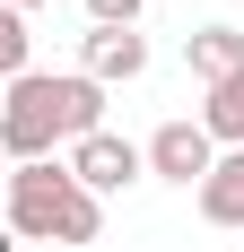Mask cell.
I'll return each instance as SVG.
<instances>
[{"instance_id":"7c38bea8","label":"cell","mask_w":244,"mask_h":252,"mask_svg":"<svg viewBox=\"0 0 244 252\" xmlns=\"http://www.w3.org/2000/svg\"><path fill=\"white\" fill-rule=\"evenodd\" d=\"M0 252H18V235H9V226H0Z\"/></svg>"},{"instance_id":"7a4b0ae2","label":"cell","mask_w":244,"mask_h":252,"mask_svg":"<svg viewBox=\"0 0 244 252\" xmlns=\"http://www.w3.org/2000/svg\"><path fill=\"white\" fill-rule=\"evenodd\" d=\"M0 226L18 244H96L105 235V200H87L70 183V165L44 157V165H18L9 174V218Z\"/></svg>"},{"instance_id":"5b68a950","label":"cell","mask_w":244,"mask_h":252,"mask_svg":"<svg viewBox=\"0 0 244 252\" xmlns=\"http://www.w3.org/2000/svg\"><path fill=\"white\" fill-rule=\"evenodd\" d=\"M140 70H148V35L140 26H87L79 35V78L114 87V78H140Z\"/></svg>"},{"instance_id":"52a82bcc","label":"cell","mask_w":244,"mask_h":252,"mask_svg":"<svg viewBox=\"0 0 244 252\" xmlns=\"http://www.w3.org/2000/svg\"><path fill=\"white\" fill-rule=\"evenodd\" d=\"M201 218L227 235H244V148H227L218 165H209V183H201Z\"/></svg>"},{"instance_id":"9c48e42d","label":"cell","mask_w":244,"mask_h":252,"mask_svg":"<svg viewBox=\"0 0 244 252\" xmlns=\"http://www.w3.org/2000/svg\"><path fill=\"white\" fill-rule=\"evenodd\" d=\"M0 78H26V18L0 0Z\"/></svg>"},{"instance_id":"ba28073f","label":"cell","mask_w":244,"mask_h":252,"mask_svg":"<svg viewBox=\"0 0 244 252\" xmlns=\"http://www.w3.org/2000/svg\"><path fill=\"white\" fill-rule=\"evenodd\" d=\"M209 139H218V157L227 148H244V70L236 78H218V87H201V113H192Z\"/></svg>"},{"instance_id":"277c9868","label":"cell","mask_w":244,"mask_h":252,"mask_svg":"<svg viewBox=\"0 0 244 252\" xmlns=\"http://www.w3.org/2000/svg\"><path fill=\"white\" fill-rule=\"evenodd\" d=\"M140 157H148V174H157V183H183V191H201V183H209V165H218V139H209L201 122H157Z\"/></svg>"},{"instance_id":"8992f818","label":"cell","mask_w":244,"mask_h":252,"mask_svg":"<svg viewBox=\"0 0 244 252\" xmlns=\"http://www.w3.org/2000/svg\"><path fill=\"white\" fill-rule=\"evenodd\" d=\"M183 70H192L201 87L236 78L244 70V26H201V35H183Z\"/></svg>"},{"instance_id":"3957f363","label":"cell","mask_w":244,"mask_h":252,"mask_svg":"<svg viewBox=\"0 0 244 252\" xmlns=\"http://www.w3.org/2000/svg\"><path fill=\"white\" fill-rule=\"evenodd\" d=\"M61 165H70V183L87 191V200H114V191H131V183L148 174V157L131 148L122 130H87V139H79V148L61 157Z\"/></svg>"},{"instance_id":"8fae6325","label":"cell","mask_w":244,"mask_h":252,"mask_svg":"<svg viewBox=\"0 0 244 252\" xmlns=\"http://www.w3.org/2000/svg\"><path fill=\"white\" fill-rule=\"evenodd\" d=\"M9 9H18V18H26V9H44V0H9Z\"/></svg>"},{"instance_id":"6da1fadb","label":"cell","mask_w":244,"mask_h":252,"mask_svg":"<svg viewBox=\"0 0 244 252\" xmlns=\"http://www.w3.org/2000/svg\"><path fill=\"white\" fill-rule=\"evenodd\" d=\"M87 130H105V87L79 70H26L9 78V104H0V148L18 165H44L52 148H79Z\"/></svg>"},{"instance_id":"30bf717a","label":"cell","mask_w":244,"mask_h":252,"mask_svg":"<svg viewBox=\"0 0 244 252\" xmlns=\"http://www.w3.org/2000/svg\"><path fill=\"white\" fill-rule=\"evenodd\" d=\"M148 0H87V26H140Z\"/></svg>"}]
</instances>
